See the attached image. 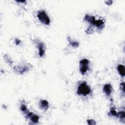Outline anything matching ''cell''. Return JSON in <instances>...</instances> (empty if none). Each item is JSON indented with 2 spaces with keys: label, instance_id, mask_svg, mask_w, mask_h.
I'll return each instance as SVG.
<instances>
[{
  "label": "cell",
  "instance_id": "15",
  "mask_svg": "<svg viewBox=\"0 0 125 125\" xmlns=\"http://www.w3.org/2000/svg\"><path fill=\"white\" fill-rule=\"evenodd\" d=\"M116 117L119 118L121 121H125V112L124 111H121L117 113V115Z\"/></svg>",
  "mask_w": 125,
  "mask_h": 125
},
{
  "label": "cell",
  "instance_id": "4",
  "mask_svg": "<svg viewBox=\"0 0 125 125\" xmlns=\"http://www.w3.org/2000/svg\"><path fill=\"white\" fill-rule=\"evenodd\" d=\"M89 61L87 59H84L80 61V72L82 75H84L89 69Z\"/></svg>",
  "mask_w": 125,
  "mask_h": 125
},
{
  "label": "cell",
  "instance_id": "5",
  "mask_svg": "<svg viewBox=\"0 0 125 125\" xmlns=\"http://www.w3.org/2000/svg\"><path fill=\"white\" fill-rule=\"evenodd\" d=\"M36 44L37 48L39 51V56L40 57H42L44 56L46 52V46L44 43L40 41H37L36 42Z\"/></svg>",
  "mask_w": 125,
  "mask_h": 125
},
{
  "label": "cell",
  "instance_id": "16",
  "mask_svg": "<svg viewBox=\"0 0 125 125\" xmlns=\"http://www.w3.org/2000/svg\"><path fill=\"white\" fill-rule=\"evenodd\" d=\"M109 113L112 116H115V117H116L117 115V112H116V110L115 109V108H113V107H112L110 108Z\"/></svg>",
  "mask_w": 125,
  "mask_h": 125
},
{
  "label": "cell",
  "instance_id": "10",
  "mask_svg": "<svg viewBox=\"0 0 125 125\" xmlns=\"http://www.w3.org/2000/svg\"><path fill=\"white\" fill-rule=\"evenodd\" d=\"M85 20L87 22H88V23H89V24H91L94 25V23L96 21L95 18L94 16H91L90 15H86L85 17Z\"/></svg>",
  "mask_w": 125,
  "mask_h": 125
},
{
  "label": "cell",
  "instance_id": "20",
  "mask_svg": "<svg viewBox=\"0 0 125 125\" xmlns=\"http://www.w3.org/2000/svg\"><path fill=\"white\" fill-rule=\"evenodd\" d=\"M15 43L16 45H20L21 44V41L20 40L18 39H15Z\"/></svg>",
  "mask_w": 125,
  "mask_h": 125
},
{
  "label": "cell",
  "instance_id": "12",
  "mask_svg": "<svg viewBox=\"0 0 125 125\" xmlns=\"http://www.w3.org/2000/svg\"><path fill=\"white\" fill-rule=\"evenodd\" d=\"M67 39H68V41L69 42V44H70L71 46H72L73 48H77L79 47V44L78 42L72 41L71 40V39H69V37H68Z\"/></svg>",
  "mask_w": 125,
  "mask_h": 125
},
{
  "label": "cell",
  "instance_id": "7",
  "mask_svg": "<svg viewBox=\"0 0 125 125\" xmlns=\"http://www.w3.org/2000/svg\"><path fill=\"white\" fill-rule=\"evenodd\" d=\"M103 90L107 96H109L113 91V88L110 84H107L104 86Z\"/></svg>",
  "mask_w": 125,
  "mask_h": 125
},
{
  "label": "cell",
  "instance_id": "17",
  "mask_svg": "<svg viewBox=\"0 0 125 125\" xmlns=\"http://www.w3.org/2000/svg\"><path fill=\"white\" fill-rule=\"evenodd\" d=\"M87 122L89 125H96V121H95L94 120L92 119H88L87 120Z\"/></svg>",
  "mask_w": 125,
  "mask_h": 125
},
{
  "label": "cell",
  "instance_id": "8",
  "mask_svg": "<svg viewBox=\"0 0 125 125\" xmlns=\"http://www.w3.org/2000/svg\"><path fill=\"white\" fill-rule=\"evenodd\" d=\"M94 26H95L98 30H102L105 26V23L102 20H96Z\"/></svg>",
  "mask_w": 125,
  "mask_h": 125
},
{
  "label": "cell",
  "instance_id": "11",
  "mask_svg": "<svg viewBox=\"0 0 125 125\" xmlns=\"http://www.w3.org/2000/svg\"><path fill=\"white\" fill-rule=\"evenodd\" d=\"M117 71L119 73V74L122 77H124L125 75V67L122 65H119L117 66Z\"/></svg>",
  "mask_w": 125,
  "mask_h": 125
},
{
  "label": "cell",
  "instance_id": "6",
  "mask_svg": "<svg viewBox=\"0 0 125 125\" xmlns=\"http://www.w3.org/2000/svg\"><path fill=\"white\" fill-rule=\"evenodd\" d=\"M27 118H30L31 121L33 124H37L39 122V116L36 114L33 113H32L29 112L25 115Z\"/></svg>",
  "mask_w": 125,
  "mask_h": 125
},
{
  "label": "cell",
  "instance_id": "3",
  "mask_svg": "<svg viewBox=\"0 0 125 125\" xmlns=\"http://www.w3.org/2000/svg\"><path fill=\"white\" fill-rule=\"evenodd\" d=\"M32 66L31 64L27 63L22 65L15 66L13 69L16 73L19 74H23L26 71H29L32 68Z\"/></svg>",
  "mask_w": 125,
  "mask_h": 125
},
{
  "label": "cell",
  "instance_id": "19",
  "mask_svg": "<svg viewBox=\"0 0 125 125\" xmlns=\"http://www.w3.org/2000/svg\"><path fill=\"white\" fill-rule=\"evenodd\" d=\"M86 33L88 34H92L94 32L93 29L91 28V27H89V28H88L86 31Z\"/></svg>",
  "mask_w": 125,
  "mask_h": 125
},
{
  "label": "cell",
  "instance_id": "18",
  "mask_svg": "<svg viewBox=\"0 0 125 125\" xmlns=\"http://www.w3.org/2000/svg\"><path fill=\"white\" fill-rule=\"evenodd\" d=\"M120 89H121V90L123 93V94H124V93H125V83H124V82L121 83Z\"/></svg>",
  "mask_w": 125,
  "mask_h": 125
},
{
  "label": "cell",
  "instance_id": "13",
  "mask_svg": "<svg viewBox=\"0 0 125 125\" xmlns=\"http://www.w3.org/2000/svg\"><path fill=\"white\" fill-rule=\"evenodd\" d=\"M4 58H5V61L6 62V63H7L9 65H10L11 66L13 64V61L12 60L11 58H10V57L9 56L8 54H6V55H5Z\"/></svg>",
  "mask_w": 125,
  "mask_h": 125
},
{
  "label": "cell",
  "instance_id": "9",
  "mask_svg": "<svg viewBox=\"0 0 125 125\" xmlns=\"http://www.w3.org/2000/svg\"><path fill=\"white\" fill-rule=\"evenodd\" d=\"M39 105H40L41 108L45 110H48L49 107V103L48 101L45 100H41L40 101Z\"/></svg>",
  "mask_w": 125,
  "mask_h": 125
},
{
  "label": "cell",
  "instance_id": "1",
  "mask_svg": "<svg viewBox=\"0 0 125 125\" xmlns=\"http://www.w3.org/2000/svg\"><path fill=\"white\" fill-rule=\"evenodd\" d=\"M91 92V88L88 85L86 82H83L79 85L77 90L78 95L86 96L90 94Z\"/></svg>",
  "mask_w": 125,
  "mask_h": 125
},
{
  "label": "cell",
  "instance_id": "21",
  "mask_svg": "<svg viewBox=\"0 0 125 125\" xmlns=\"http://www.w3.org/2000/svg\"><path fill=\"white\" fill-rule=\"evenodd\" d=\"M113 2L112 1H108L106 2V4L107 5H110L112 4Z\"/></svg>",
  "mask_w": 125,
  "mask_h": 125
},
{
  "label": "cell",
  "instance_id": "14",
  "mask_svg": "<svg viewBox=\"0 0 125 125\" xmlns=\"http://www.w3.org/2000/svg\"><path fill=\"white\" fill-rule=\"evenodd\" d=\"M21 110H22V112L24 113L25 114V115H26L27 113H28L30 112L28 110V109H27L26 106L24 104H22L21 105Z\"/></svg>",
  "mask_w": 125,
  "mask_h": 125
},
{
  "label": "cell",
  "instance_id": "2",
  "mask_svg": "<svg viewBox=\"0 0 125 125\" xmlns=\"http://www.w3.org/2000/svg\"><path fill=\"white\" fill-rule=\"evenodd\" d=\"M37 17L39 20L43 24L48 25L50 24V19L46 11L44 10H41L38 12Z\"/></svg>",
  "mask_w": 125,
  "mask_h": 125
}]
</instances>
